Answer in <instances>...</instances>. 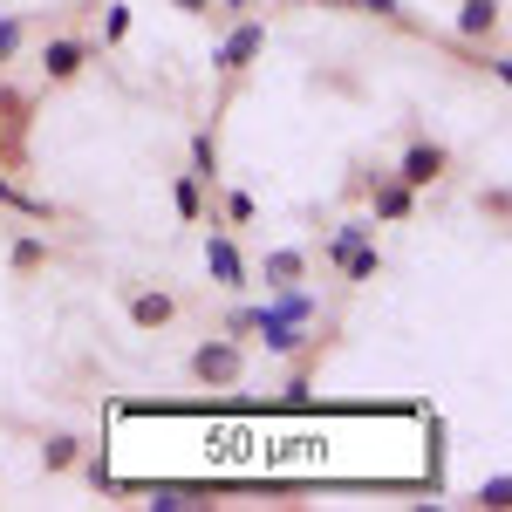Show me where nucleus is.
Returning a JSON list of instances; mask_svg holds the SVG:
<instances>
[{"label":"nucleus","instance_id":"f257e3e1","mask_svg":"<svg viewBox=\"0 0 512 512\" xmlns=\"http://www.w3.org/2000/svg\"><path fill=\"white\" fill-rule=\"evenodd\" d=\"M185 376H192L198 390H239L246 383V342L239 335H205L185 355Z\"/></svg>","mask_w":512,"mask_h":512},{"label":"nucleus","instance_id":"f03ea898","mask_svg":"<svg viewBox=\"0 0 512 512\" xmlns=\"http://www.w3.org/2000/svg\"><path fill=\"white\" fill-rule=\"evenodd\" d=\"M328 267L349 280V287H362V280L383 274V253H376V226L369 219H355V226H342V233L328 239Z\"/></svg>","mask_w":512,"mask_h":512},{"label":"nucleus","instance_id":"7ed1b4c3","mask_svg":"<svg viewBox=\"0 0 512 512\" xmlns=\"http://www.w3.org/2000/svg\"><path fill=\"white\" fill-rule=\"evenodd\" d=\"M185 315V301L171 294V287H158V280H137V287H123V321L137 328V335H164L171 321Z\"/></svg>","mask_w":512,"mask_h":512},{"label":"nucleus","instance_id":"20e7f679","mask_svg":"<svg viewBox=\"0 0 512 512\" xmlns=\"http://www.w3.org/2000/svg\"><path fill=\"white\" fill-rule=\"evenodd\" d=\"M96 62V41L89 35H48L41 41V55H35V69L48 89H69V82H82V69Z\"/></svg>","mask_w":512,"mask_h":512},{"label":"nucleus","instance_id":"39448f33","mask_svg":"<svg viewBox=\"0 0 512 512\" xmlns=\"http://www.w3.org/2000/svg\"><path fill=\"white\" fill-rule=\"evenodd\" d=\"M390 171L417 198H424L431 185H444V178H451V144H437V137H410V144H403V158H396Z\"/></svg>","mask_w":512,"mask_h":512},{"label":"nucleus","instance_id":"423d86ee","mask_svg":"<svg viewBox=\"0 0 512 512\" xmlns=\"http://www.w3.org/2000/svg\"><path fill=\"white\" fill-rule=\"evenodd\" d=\"M267 48V21H233V35L212 48V69H219V82H239L246 69H253V55Z\"/></svg>","mask_w":512,"mask_h":512},{"label":"nucleus","instance_id":"0eeeda50","mask_svg":"<svg viewBox=\"0 0 512 512\" xmlns=\"http://www.w3.org/2000/svg\"><path fill=\"white\" fill-rule=\"evenodd\" d=\"M260 280H267V294L294 301V294L308 287V253H301V246H274V253L260 260Z\"/></svg>","mask_w":512,"mask_h":512},{"label":"nucleus","instance_id":"6e6552de","mask_svg":"<svg viewBox=\"0 0 512 512\" xmlns=\"http://www.w3.org/2000/svg\"><path fill=\"white\" fill-rule=\"evenodd\" d=\"M369 212H376L383 226H403V219L417 212V192H410L396 171H376V185H369Z\"/></svg>","mask_w":512,"mask_h":512},{"label":"nucleus","instance_id":"1a4fd4ad","mask_svg":"<svg viewBox=\"0 0 512 512\" xmlns=\"http://www.w3.org/2000/svg\"><path fill=\"white\" fill-rule=\"evenodd\" d=\"M205 274H212V287H226V294L246 287V260H239L233 233H212V239H205Z\"/></svg>","mask_w":512,"mask_h":512},{"label":"nucleus","instance_id":"9d476101","mask_svg":"<svg viewBox=\"0 0 512 512\" xmlns=\"http://www.w3.org/2000/svg\"><path fill=\"white\" fill-rule=\"evenodd\" d=\"M506 28V0H458V35L465 41H499Z\"/></svg>","mask_w":512,"mask_h":512},{"label":"nucleus","instance_id":"9b49d317","mask_svg":"<svg viewBox=\"0 0 512 512\" xmlns=\"http://www.w3.org/2000/svg\"><path fill=\"white\" fill-rule=\"evenodd\" d=\"M35 458H41V472H48V478H69V472H76V458H82V437L76 431H41Z\"/></svg>","mask_w":512,"mask_h":512},{"label":"nucleus","instance_id":"f8f14e48","mask_svg":"<svg viewBox=\"0 0 512 512\" xmlns=\"http://www.w3.org/2000/svg\"><path fill=\"white\" fill-rule=\"evenodd\" d=\"M48 260H55V246H48V239H35V233H21V239H14V246H7V274H14V280L41 274Z\"/></svg>","mask_w":512,"mask_h":512},{"label":"nucleus","instance_id":"ddd939ff","mask_svg":"<svg viewBox=\"0 0 512 512\" xmlns=\"http://www.w3.org/2000/svg\"><path fill=\"white\" fill-rule=\"evenodd\" d=\"M192 178L198 185H219V137H212V130L192 137Z\"/></svg>","mask_w":512,"mask_h":512},{"label":"nucleus","instance_id":"4468645a","mask_svg":"<svg viewBox=\"0 0 512 512\" xmlns=\"http://www.w3.org/2000/svg\"><path fill=\"white\" fill-rule=\"evenodd\" d=\"M478 212L506 226V212H512V192H506V185H478Z\"/></svg>","mask_w":512,"mask_h":512},{"label":"nucleus","instance_id":"2eb2a0df","mask_svg":"<svg viewBox=\"0 0 512 512\" xmlns=\"http://www.w3.org/2000/svg\"><path fill=\"white\" fill-rule=\"evenodd\" d=\"M171 198H178V219H198V212H205V198H198V178H192V171L171 185Z\"/></svg>","mask_w":512,"mask_h":512},{"label":"nucleus","instance_id":"dca6fc26","mask_svg":"<svg viewBox=\"0 0 512 512\" xmlns=\"http://www.w3.org/2000/svg\"><path fill=\"white\" fill-rule=\"evenodd\" d=\"M21 41H28V28H21V21H0V69L21 55Z\"/></svg>","mask_w":512,"mask_h":512},{"label":"nucleus","instance_id":"f3484780","mask_svg":"<svg viewBox=\"0 0 512 512\" xmlns=\"http://www.w3.org/2000/svg\"><path fill=\"white\" fill-rule=\"evenodd\" d=\"M123 35H130V7H110V14H103V48H117Z\"/></svg>","mask_w":512,"mask_h":512},{"label":"nucleus","instance_id":"a211bd4d","mask_svg":"<svg viewBox=\"0 0 512 512\" xmlns=\"http://www.w3.org/2000/svg\"><path fill=\"white\" fill-rule=\"evenodd\" d=\"M226 219H233V226H253V198H246V192H226Z\"/></svg>","mask_w":512,"mask_h":512},{"label":"nucleus","instance_id":"6ab92c4d","mask_svg":"<svg viewBox=\"0 0 512 512\" xmlns=\"http://www.w3.org/2000/svg\"><path fill=\"white\" fill-rule=\"evenodd\" d=\"M178 14H212V0H171Z\"/></svg>","mask_w":512,"mask_h":512},{"label":"nucleus","instance_id":"aec40b11","mask_svg":"<svg viewBox=\"0 0 512 512\" xmlns=\"http://www.w3.org/2000/svg\"><path fill=\"white\" fill-rule=\"evenodd\" d=\"M335 7H355V0H335Z\"/></svg>","mask_w":512,"mask_h":512}]
</instances>
